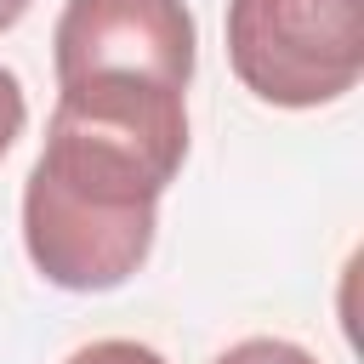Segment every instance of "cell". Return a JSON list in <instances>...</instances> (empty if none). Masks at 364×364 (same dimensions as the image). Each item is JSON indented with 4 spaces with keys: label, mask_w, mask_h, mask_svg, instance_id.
<instances>
[{
    "label": "cell",
    "mask_w": 364,
    "mask_h": 364,
    "mask_svg": "<svg viewBox=\"0 0 364 364\" xmlns=\"http://www.w3.org/2000/svg\"><path fill=\"white\" fill-rule=\"evenodd\" d=\"M188 91L136 74L57 80L23 182V245L57 290H119L154 250L159 193L188 159Z\"/></svg>",
    "instance_id": "6da1fadb"
},
{
    "label": "cell",
    "mask_w": 364,
    "mask_h": 364,
    "mask_svg": "<svg viewBox=\"0 0 364 364\" xmlns=\"http://www.w3.org/2000/svg\"><path fill=\"white\" fill-rule=\"evenodd\" d=\"M228 63L273 108L336 102L364 68V0H228Z\"/></svg>",
    "instance_id": "7a4b0ae2"
},
{
    "label": "cell",
    "mask_w": 364,
    "mask_h": 364,
    "mask_svg": "<svg viewBox=\"0 0 364 364\" xmlns=\"http://www.w3.org/2000/svg\"><path fill=\"white\" fill-rule=\"evenodd\" d=\"M193 11L188 0H68L51 34L57 80L136 74L188 91L193 80Z\"/></svg>",
    "instance_id": "3957f363"
},
{
    "label": "cell",
    "mask_w": 364,
    "mask_h": 364,
    "mask_svg": "<svg viewBox=\"0 0 364 364\" xmlns=\"http://www.w3.org/2000/svg\"><path fill=\"white\" fill-rule=\"evenodd\" d=\"M216 364H318L307 347H296V341H284V336H245V341H233Z\"/></svg>",
    "instance_id": "277c9868"
},
{
    "label": "cell",
    "mask_w": 364,
    "mask_h": 364,
    "mask_svg": "<svg viewBox=\"0 0 364 364\" xmlns=\"http://www.w3.org/2000/svg\"><path fill=\"white\" fill-rule=\"evenodd\" d=\"M63 364H165L154 347H142V341H125V336H102V341H85V347H74Z\"/></svg>",
    "instance_id": "5b68a950"
},
{
    "label": "cell",
    "mask_w": 364,
    "mask_h": 364,
    "mask_svg": "<svg viewBox=\"0 0 364 364\" xmlns=\"http://www.w3.org/2000/svg\"><path fill=\"white\" fill-rule=\"evenodd\" d=\"M23 119H28V102H23V85L11 68H0V159L11 154V142L23 136Z\"/></svg>",
    "instance_id": "8992f818"
},
{
    "label": "cell",
    "mask_w": 364,
    "mask_h": 364,
    "mask_svg": "<svg viewBox=\"0 0 364 364\" xmlns=\"http://www.w3.org/2000/svg\"><path fill=\"white\" fill-rule=\"evenodd\" d=\"M28 6H34V0H0V34H6V28H11V23L28 11Z\"/></svg>",
    "instance_id": "52a82bcc"
}]
</instances>
